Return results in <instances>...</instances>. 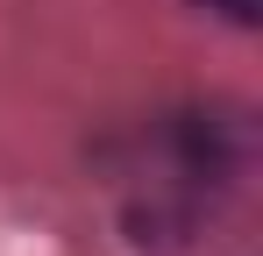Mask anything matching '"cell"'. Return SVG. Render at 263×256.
<instances>
[{"instance_id": "6da1fadb", "label": "cell", "mask_w": 263, "mask_h": 256, "mask_svg": "<svg viewBox=\"0 0 263 256\" xmlns=\"http://www.w3.org/2000/svg\"><path fill=\"white\" fill-rule=\"evenodd\" d=\"M206 7H220L228 22H256V14H263V0H206Z\"/></svg>"}]
</instances>
